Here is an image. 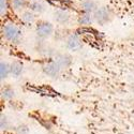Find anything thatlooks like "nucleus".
Masks as SVG:
<instances>
[{"label": "nucleus", "instance_id": "obj_1", "mask_svg": "<svg viewBox=\"0 0 134 134\" xmlns=\"http://www.w3.org/2000/svg\"><path fill=\"white\" fill-rule=\"evenodd\" d=\"M2 35L10 43H18L23 37L20 28L13 23H8L2 27Z\"/></svg>", "mask_w": 134, "mask_h": 134}, {"label": "nucleus", "instance_id": "obj_2", "mask_svg": "<svg viewBox=\"0 0 134 134\" xmlns=\"http://www.w3.org/2000/svg\"><path fill=\"white\" fill-rule=\"evenodd\" d=\"M92 15H93L94 21L100 26H104L108 24L111 20V18H113V12L110 11L109 8L104 7V5L99 7Z\"/></svg>", "mask_w": 134, "mask_h": 134}, {"label": "nucleus", "instance_id": "obj_3", "mask_svg": "<svg viewBox=\"0 0 134 134\" xmlns=\"http://www.w3.org/2000/svg\"><path fill=\"white\" fill-rule=\"evenodd\" d=\"M54 32V25L46 20H40L36 25V35L40 40L48 39Z\"/></svg>", "mask_w": 134, "mask_h": 134}, {"label": "nucleus", "instance_id": "obj_4", "mask_svg": "<svg viewBox=\"0 0 134 134\" xmlns=\"http://www.w3.org/2000/svg\"><path fill=\"white\" fill-rule=\"evenodd\" d=\"M65 47L70 52H79L83 47V43L77 33H70L65 39Z\"/></svg>", "mask_w": 134, "mask_h": 134}, {"label": "nucleus", "instance_id": "obj_5", "mask_svg": "<svg viewBox=\"0 0 134 134\" xmlns=\"http://www.w3.org/2000/svg\"><path fill=\"white\" fill-rule=\"evenodd\" d=\"M42 71L45 75L52 77V79H57L60 75L62 69L54 60H51L42 65Z\"/></svg>", "mask_w": 134, "mask_h": 134}, {"label": "nucleus", "instance_id": "obj_6", "mask_svg": "<svg viewBox=\"0 0 134 134\" xmlns=\"http://www.w3.org/2000/svg\"><path fill=\"white\" fill-rule=\"evenodd\" d=\"M53 60L57 63L62 70L69 68V66L72 64V62H73L72 56L69 55V54H57L54 57Z\"/></svg>", "mask_w": 134, "mask_h": 134}, {"label": "nucleus", "instance_id": "obj_7", "mask_svg": "<svg viewBox=\"0 0 134 134\" xmlns=\"http://www.w3.org/2000/svg\"><path fill=\"white\" fill-rule=\"evenodd\" d=\"M54 20L59 25H65L70 21V14L65 10L58 9L54 12Z\"/></svg>", "mask_w": 134, "mask_h": 134}, {"label": "nucleus", "instance_id": "obj_8", "mask_svg": "<svg viewBox=\"0 0 134 134\" xmlns=\"http://www.w3.org/2000/svg\"><path fill=\"white\" fill-rule=\"evenodd\" d=\"M28 9L33 13L41 14L46 10V4L44 1H42V0H32V1H30V3H29Z\"/></svg>", "mask_w": 134, "mask_h": 134}, {"label": "nucleus", "instance_id": "obj_9", "mask_svg": "<svg viewBox=\"0 0 134 134\" xmlns=\"http://www.w3.org/2000/svg\"><path fill=\"white\" fill-rule=\"evenodd\" d=\"M99 7L97 5L96 1L93 0H83L81 3V9L83 11V13H89V14H93L94 11Z\"/></svg>", "mask_w": 134, "mask_h": 134}, {"label": "nucleus", "instance_id": "obj_10", "mask_svg": "<svg viewBox=\"0 0 134 134\" xmlns=\"http://www.w3.org/2000/svg\"><path fill=\"white\" fill-rule=\"evenodd\" d=\"M29 3L30 1L28 0H12L11 1V5H12V9L16 12H21V11H26L25 9L29 8Z\"/></svg>", "mask_w": 134, "mask_h": 134}, {"label": "nucleus", "instance_id": "obj_11", "mask_svg": "<svg viewBox=\"0 0 134 134\" xmlns=\"http://www.w3.org/2000/svg\"><path fill=\"white\" fill-rule=\"evenodd\" d=\"M92 21H94L93 19V15L89 14V13H82L79 18H77V23H79L81 26H88L91 25Z\"/></svg>", "mask_w": 134, "mask_h": 134}, {"label": "nucleus", "instance_id": "obj_12", "mask_svg": "<svg viewBox=\"0 0 134 134\" xmlns=\"http://www.w3.org/2000/svg\"><path fill=\"white\" fill-rule=\"evenodd\" d=\"M35 19H36L35 13L31 12L30 10H26L24 12H21V14H20V20L26 25L32 24L33 21H35Z\"/></svg>", "mask_w": 134, "mask_h": 134}, {"label": "nucleus", "instance_id": "obj_13", "mask_svg": "<svg viewBox=\"0 0 134 134\" xmlns=\"http://www.w3.org/2000/svg\"><path fill=\"white\" fill-rule=\"evenodd\" d=\"M24 71V65L21 62L19 61H14L11 63V74H12L13 76L15 77H18L21 75V73H23Z\"/></svg>", "mask_w": 134, "mask_h": 134}, {"label": "nucleus", "instance_id": "obj_14", "mask_svg": "<svg viewBox=\"0 0 134 134\" xmlns=\"http://www.w3.org/2000/svg\"><path fill=\"white\" fill-rule=\"evenodd\" d=\"M9 74H11V64H9L7 61L1 60L0 62V79L1 81L5 80Z\"/></svg>", "mask_w": 134, "mask_h": 134}, {"label": "nucleus", "instance_id": "obj_15", "mask_svg": "<svg viewBox=\"0 0 134 134\" xmlns=\"http://www.w3.org/2000/svg\"><path fill=\"white\" fill-rule=\"evenodd\" d=\"M1 97H2V99H4V100H11V99L14 97V90H13L12 88L7 87V88H4L3 90H2Z\"/></svg>", "mask_w": 134, "mask_h": 134}, {"label": "nucleus", "instance_id": "obj_16", "mask_svg": "<svg viewBox=\"0 0 134 134\" xmlns=\"http://www.w3.org/2000/svg\"><path fill=\"white\" fill-rule=\"evenodd\" d=\"M8 10V0H0V13L4 15Z\"/></svg>", "mask_w": 134, "mask_h": 134}, {"label": "nucleus", "instance_id": "obj_17", "mask_svg": "<svg viewBox=\"0 0 134 134\" xmlns=\"http://www.w3.org/2000/svg\"><path fill=\"white\" fill-rule=\"evenodd\" d=\"M0 126H1V130L7 129V127H8V120H7V118H5L3 115L1 116V120H0Z\"/></svg>", "mask_w": 134, "mask_h": 134}, {"label": "nucleus", "instance_id": "obj_18", "mask_svg": "<svg viewBox=\"0 0 134 134\" xmlns=\"http://www.w3.org/2000/svg\"><path fill=\"white\" fill-rule=\"evenodd\" d=\"M28 128L27 127H25V126H23V127H19V128H17V132H18V134H27L28 133Z\"/></svg>", "mask_w": 134, "mask_h": 134}]
</instances>
